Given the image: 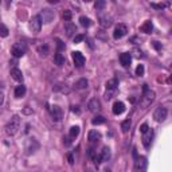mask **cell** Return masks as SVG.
Segmentation results:
<instances>
[{
  "instance_id": "d4e9b609",
  "label": "cell",
  "mask_w": 172,
  "mask_h": 172,
  "mask_svg": "<svg viewBox=\"0 0 172 172\" xmlns=\"http://www.w3.org/2000/svg\"><path fill=\"white\" fill-rule=\"evenodd\" d=\"M130 126H132V123H130V120H125V121H123V124H121V129H123L124 133H126L128 130L130 129Z\"/></svg>"
},
{
  "instance_id": "b9f144b4",
  "label": "cell",
  "mask_w": 172,
  "mask_h": 172,
  "mask_svg": "<svg viewBox=\"0 0 172 172\" xmlns=\"http://www.w3.org/2000/svg\"><path fill=\"white\" fill-rule=\"evenodd\" d=\"M63 47H65V45H63V43H62V42H60V40L58 39V49H59V50H62Z\"/></svg>"
},
{
  "instance_id": "d6986e66",
  "label": "cell",
  "mask_w": 172,
  "mask_h": 172,
  "mask_svg": "<svg viewBox=\"0 0 172 172\" xmlns=\"http://www.w3.org/2000/svg\"><path fill=\"white\" fill-rule=\"evenodd\" d=\"M87 139H89L90 143H97V141L101 139V134L97 132V130H90V132H89V136H87Z\"/></svg>"
},
{
  "instance_id": "cb8c5ba5",
  "label": "cell",
  "mask_w": 172,
  "mask_h": 172,
  "mask_svg": "<svg viewBox=\"0 0 172 172\" xmlns=\"http://www.w3.org/2000/svg\"><path fill=\"white\" fill-rule=\"evenodd\" d=\"M87 85H89V82H87V79L85 78H82V79H79L78 82L75 83V87L77 89H86Z\"/></svg>"
},
{
  "instance_id": "484cf974",
  "label": "cell",
  "mask_w": 172,
  "mask_h": 172,
  "mask_svg": "<svg viewBox=\"0 0 172 172\" xmlns=\"http://www.w3.org/2000/svg\"><path fill=\"white\" fill-rule=\"evenodd\" d=\"M55 63L58 66H63V65H65V57H63L60 53H57V55H55Z\"/></svg>"
},
{
  "instance_id": "ac0fdd59",
  "label": "cell",
  "mask_w": 172,
  "mask_h": 172,
  "mask_svg": "<svg viewBox=\"0 0 172 172\" xmlns=\"http://www.w3.org/2000/svg\"><path fill=\"white\" fill-rule=\"evenodd\" d=\"M147 168V161H145V157H140L139 160L136 161V164H134V170L137 171H144Z\"/></svg>"
},
{
  "instance_id": "5bb4252c",
  "label": "cell",
  "mask_w": 172,
  "mask_h": 172,
  "mask_svg": "<svg viewBox=\"0 0 172 172\" xmlns=\"http://www.w3.org/2000/svg\"><path fill=\"white\" fill-rule=\"evenodd\" d=\"M100 24L104 28H109V27L113 24V19L110 18V16H108V15L100 16Z\"/></svg>"
},
{
  "instance_id": "f1b7e54d",
  "label": "cell",
  "mask_w": 172,
  "mask_h": 172,
  "mask_svg": "<svg viewBox=\"0 0 172 172\" xmlns=\"http://www.w3.org/2000/svg\"><path fill=\"white\" fill-rule=\"evenodd\" d=\"M8 28H7V26L5 24H0V36H3V38H7L8 36Z\"/></svg>"
},
{
  "instance_id": "836d02e7",
  "label": "cell",
  "mask_w": 172,
  "mask_h": 172,
  "mask_svg": "<svg viewBox=\"0 0 172 172\" xmlns=\"http://www.w3.org/2000/svg\"><path fill=\"white\" fill-rule=\"evenodd\" d=\"M83 39H85V35H75V38H74V43H81Z\"/></svg>"
},
{
  "instance_id": "603a6c76",
  "label": "cell",
  "mask_w": 172,
  "mask_h": 172,
  "mask_svg": "<svg viewBox=\"0 0 172 172\" xmlns=\"http://www.w3.org/2000/svg\"><path fill=\"white\" fill-rule=\"evenodd\" d=\"M79 134V126H71L70 128V132H69V136H70V139H75L77 136Z\"/></svg>"
},
{
  "instance_id": "4fadbf2b",
  "label": "cell",
  "mask_w": 172,
  "mask_h": 172,
  "mask_svg": "<svg viewBox=\"0 0 172 172\" xmlns=\"http://www.w3.org/2000/svg\"><path fill=\"white\" fill-rule=\"evenodd\" d=\"M65 32H66L67 36H73L74 34L77 32L75 24H74V23H71V22H66V24H65Z\"/></svg>"
},
{
  "instance_id": "2e32d148",
  "label": "cell",
  "mask_w": 172,
  "mask_h": 172,
  "mask_svg": "<svg viewBox=\"0 0 172 172\" xmlns=\"http://www.w3.org/2000/svg\"><path fill=\"white\" fill-rule=\"evenodd\" d=\"M11 77L15 81H18V82H22V81H23V73H22V70H19L18 67H13V69H11Z\"/></svg>"
},
{
  "instance_id": "5b68a950",
  "label": "cell",
  "mask_w": 172,
  "mask_h": 172,
  "mask_svg": "<svg viewBox=\"0 0 172 172\" xmlns=\"http://www.w3.org/2000/svg\"><path fill=\"white\" fill-rule=\"evenodd\" d=\"M40 28H42V19H40V15L32 16V19L30 20V30H31L32 32H39Z\"/></svg>"
},
{
  "instance_id": "1f68e13d",
  "label": "cell",
  "mask_w": 172,
  "mask_h": 172,
  "mask_svg": "<svg viewBox=\"0 0 172 172\" xmlns=\"http://www.w3.org/2000/svg\"><path fill=\"white\" fill-rule=\"evenodd\" d=\"M136 75H139V77L144 75V66L143 65H139L136 67Z\"/></svg>"
},
{
  "instance_id": "74e56055",
  "label": "cell",
  "mask_w": 172,
  "mask_h": 172,
  "mask_svg": "<svg viewBox=\"0 0 172 172\" xmlns=\"http://www.w3.org/2000/svg\"><path fill=\"white\" fill-rule=\"evenodd\" d=\"M151 7H153V8H157V9H161V8H164V5L163 4H151Z\"/></svg>"
},
{
  "instance_id": "52a82bcc",
  "label": "cell",
  "mask_w": 172,
  "mask_h": 172,
  "mask_svg": "<svg viewBox=\"0 0 172 172\" xmlns=\"http://www.w3.org/2000/svg\"><path fill=\"white\" fill-rule=\"evenodd\" d=\"M126 34H128V27L125 24H119V26H116V28H114L113 38L114 39H121V38H124Z\"/></svg>"
},
{
  "instance_id": "3957f363",
  "label": "cell",
  "mask_w": 172,
  "mask_h": 172,
  "mask_svg": "<svg viewBox=\"0 0 172 172\" xmlns=\"http://www.w3.org/2000/svg\"><path fill=\"white\" fill-rule=\"evenodd\" d=\"M155 97H156V94H155L153 90H149L147 87V85L144 86V96H143V106H148L151 102L155 100Z\"/></svg>"
},
{
  "instance_id": "44dd1931",
  "label": "cell",
  "mask_w": 172,
  "mask_h": 172,
  "mask_svg": "<svg viewBox=\"0 0 172 172\" xmlns=\"http://www.w3.org/2000/svg\"><path fill=\"white\" fill-rule=\"evenodd\" d=\"M117 86H119V81L116 78L113 79H109L106 82V89H110V90H117Z\"/></svg>"
},
{
  "instance_id": "4dcf8cb0",
  "label": "cell",
  "mask_w": 172,
  "mask_h": 172,
  "mask_svg": "<svg viewBox=\"0 0 172 172\" xmlns=\"http://www.w3.org/2000/svg\"><path fill=\"white\" fill-rule=\"evenodd\" d=\"M38 51H39V54L42 57H46L47 53H49V47H47V46H40L39 49H38Z\"/></svg>"
},
{
  "instance_id": "e0dca14e",
  "label": "cell",
  "mask_w": 172,
  "mask_h": 172,
  "mask_svg": "<svg viewBox=\"0 0 172 172\" xmlns=\"http://www.w3.org/2000/svg\"><path fill=\"white\" fill-rule=\"evenodd\" d=\"M152 30H153V24H152V22H151V20H147V22L140 27V31L144 32V34H151V32H152Z\"/></svg>"
},
{
  "instance_id": "ba28073f",
  "label": "cell",
  "mask_w": 172,
  "mask_h": 172,
  "mask_svg": "<svg viewBox=\"0 0 172 172\" xmlns=\"http://www.w3.org/2000/svg\"><path fill=\"white\" fill-rule=\"evenodd\" d=\"M73 59H74V63H75L77 67H82L83 65H85V62H86L85 57H83L79 51H74L73 53Z\"/></svg>"
},
{
  "instance_id": "f546056e",
  "label": "cell",
  "mask_w": 172,
  "mask_h": 172,
  "mask_svg": "<svg viewBox=\"0 0 172 172\" xmlns=\"http://www.w3.org/2000/svg\"><path fill=\"white\" fill-rule=\"evenodd\" d=\"M104 123H105V119H104L102 116H97V117H94V119L92 120L93 125H101V124H104Z\"/></svg>"
},
{
  "instance_id": "f6af8a7d",
  "label": "cell",
  "mask_w": 172,
  "mask_h": 172,
  "mask_svg": "<svg viewBox=\"0 0 172 172\" xmlns=\"http://www.w3.org/2000/svg\"><path fill=\"white\" fill-rule=\"evenodd\" d=\"M85 2H90V0H85Z\"/></svg>"
},
{
  "instance_id": "6da1fadb",
  "label": "cell",
  "mask_w": 172,
  "mask_h": 172,
  "mask_svg": "<svg viewBox=\"0 0 172 172\" xmlns=\"http://www.w3.org/2000/svg\"><path fill=\"white\" fill-rule=\"evenodd\" d=\"M20 128V119L19 116H13L11 120L8 121V124L5 125V133L8 134V136H13V134L18 133Z\"/></svg>"
},
{
  "instance_id": "8992f818",
  "label": "cell",
  "mask_w": 172,
  "mask_h": 172,
  "mask_svg": "<svg viewBox=\"0 0 172 172\" xmlns=\"http://www.w3.org/2000/svg\"><path fill=\"white\" fill-rule=\"evenodd\" d=\"M167 116H168V110L166 109V108H163V106L157 108V109L155 110V113H153V119L156 120L157 123H163V121H166Z\"/></svg>"
},
{
  "instance_id": "ee69618b",
  "label": "cell",
  "mask_w": 172,
  "mask_h": 172,
  "mask_svg": "<svg viewBox=\"0 0 172 172\" xmlns=\"http://www.w3.org/2000/svg\"><path fill=\"white\" fill-rule=\"evenodd\" d=\"M24 113H26V114H30V113H32V112H31L30 109H24Z\"/></svg>"
},
{
  "instance_id": "60d3db41",
  "label": "cell",
  "mask_w": 172,
  "mask_h": 172,
  "mask_svg": "<svg viewBox=\"0 0 172 172\" xmlns=\"http://www.w3.org/2000/svg\"><path fill=\"white\" fill-rule=\"evenodd\" d=\"M69 163L71 164V166L74 164V157H73V155H69Z\"/></svg>"
},
{
  "instance_id": "7c38bea8",
  "label": "cell",
  "mask_w": 172,
  "mask_h": 172,
  "mask_svg": "<svg viewBox=\"0 0 172 172\" xmlns=\"http://www.w3.org/2000/svg\"><path fill=\"white\" fill-rule=\"evenodd\" d=\"M124 112H125V105H124V102H121V101L114 102V105H113V113L116 114V116H120V114H123Z\"/></svg>"
},
{
  "instance_id": "7402d4cb",
  "label": "cell",
  "mask_w": 172,
  "mask_h": 172,
  "mask_svg": "<svg viewBox=\"0 0 172 172\" xmlns=\"http://www.w3.org/2000/svg\"><path fill=\"white\" fill-rule=\"evenodd\" d=\"M100 156H101V160H102V161H108L110 159V149L108 147H105L102 149V152H101Z\"/></svg>"
},
{
  "instance_id": "e575fe53",
  "label": "cell",
  "mask_w": 172,
  "mask_h": 172,
  "mask_svg": "<svg viewBox=\"0 0 172 172\" xmlns=\"http://www.w3.org/2000/svg\"><path fill=\"white\" fill-rule=\"evenodd\" d=\"M148 129H149V126H148L147 124H143V125L140 126V132H141V134H143V133H145Z\"/></svg>"
},
{
  "instance_id": "8d00e7d4",
  "label": "cell",
  "mask_w": 172,
  "mask_h": 172,
  "mask_svg": "<svg viewBox=\"0 0 172 172\" xmlns=\"http://www.w3.org/2000/svg\"><path fill=\"white\" fill-rule=\"evenodd\" d=\"M152 45H153V47H155L156 50H161V45H160L159 42H153Z\"/></svg>"
},
{
  "instance_id": "ffe728a7",
  "label": "cell",
  "mask_w": 172,
  "mask_h": 172,
  "mask_svg": "<svg viewBox=\"0 0 172 172\" xmlns=\"http://www.w3.org/2000/svg\"><path fill=\"white\" fill-rule=\"evenodd\" d=\"M24 94H26V86H23V85L16 86V89H15V97L16 98H22Z\"/></svg>"
},
{
  "instance_id": "8fae6325",
  "label": "cell",
  "mask_w": 172,
  "mask_h": 172,
  "mask_svg": "<svg viewBox=\"0 0 172 172\" xmlns=\"http://www.w3.org/2000/svg\"><path fill=\"white\" fill-rule=\"evenodd\" d=\"M152 137H153V132L151 129H148L145 133H143V144L145 148H149L151 143H152Z\"/></svg>"
},
{
  "instance_id": "9a60e30c",
  "label": "cell",
  "mask_w": 172,
  "mask_h": 172,
  "mask_svg": "<svg viewBox=\"0 0 172 172\" xmlns=\"http://www.w3.org/2000/svg\"><path fill=\"white\" fill-rule=\"evenodd\" d=\"M120 60H121V65L128 67L130 65V62H132V57H130L129 53H124V54H121L120 55Z\"/></svg>"
},
{
  "instance_id": "7a4b0ae2",
  "label": "cell",
  "mask_w": 172,
  "mask_h": 172,
  "mask_svg": "<svg viewBox=\"0 0 172 172\" xmlns=\"http://www.w3.org/2000/svg\"><path fill=\"white\" fill-rule=\"evenodd\" d=\"M27 51V46L24 43H15L11 49V54L15 58H22Z\"/></svg>"
},
{
  "instance_id": "f35d334b",
  "label": "cell",
  "mask_w": 172,
  "mask_h": 172,
  "mask_svg": "<svg viewBox=\"0 0 172 172\" xmlns=\"http://www.w3.org/2000/svg\"><path fill=\"white\" fill-rule=\"evenodd\" d=\"M3 102H4V94L0 92V106L3 105Z\"/></svg>"
},
{
  "instance_id": "ab89813d",
  "label": "cell",
  "mask_w": 172,
  "mask_h": 172,
  "mask_svg": "<svg viewBox=\"0 0 172 172\" xmlns=\"http://www.w3.org/2000/svg\"><path fill=\"white\" fill-rule=\"evenodd\" d=\"M71 110H73V113H77V114H79V109L77 106H73L71 108Z\"/></svg>"
},
{
  "instance_id": "7bdbcfd3",
  "label": "cell",
  "mask_w": 172,
  "mask_h": 172,
  "mask_svg": "<svg viewBox=\"0 0 172 172\" xmlns=\"http://www.w3.org/2000/svg\"><path fill=\"white\" fill-rule=\"evenodd\" d=\"M51 4H55V3H59V0H49Z\"/></svg>"
},
{
  "instance_id": "d590c367",
  "label": "cell",
  "mask_w": 172,
  "mask_h": 172,
  "mask_svg": "<svg viewBox=\"0 0 172 172\" xmlns=\"http://www.w3.org/2000/svg\"><path fill=\"white\" fill-rule=\"evenodd\" d=\"M34 144H35V147H39L36 141H34ZM31 152H35V151H34V148H32V140L30 141V148H28V153H31Z\"/></svg>"
},
{
  "instance_id": "83f0119b",
  "label": "cell",
  "mask_w": 172,
  "mask_h": 172,
  "mask_svg": "<svg viewBox=\"0 0 172 172\" xmlns=\"http://www.w3.org/2000/svg\"><path fill=\"white\" fill-rule=\"evenodd\" d=\"M94 7H96L97 11H101V9H104L106 7V2H105V0H97L96 4H94Z\"/></svg>"
},
{
  "instance_id": "d6a6232c",
  "label": "cell",
  "mask_w": 172,
  "mask_h": 172,
  "mask_svg": "<svg viewBox=\"0 0 172 172\" xmlns=\"http://www.w3.org/2000/svg\"><path fill=\"white\" fill-rule=\"evenodd\" d=\"M63 19H65L66 22H70V19H71V12H70V11H65V12H63Z\"/></svg>"
},
{
  "instance_id": "30bf717a",
  "label": "cell",
  "mask_w": 172,
  "mask_h": 172,
  "mask_svg": "<svg viewBox=\"0 0 172 172\" xmlns=\"http://www.w3.org/2000/svg\"><path fill=\"white\" fill-rule=\"evenodd\" d=\"M87 108H89V110L92 113H97L98 110L101 109V102L97 98H93L89 101V104H87Z\"/></svg>"
},
{
  "instance_id": "9c48e42d",
  "label": "cell",
  "mask_w": 172,
  "mask_h": 172,
  "mask_svg": "<svg viewBox=\"0 0 172 172\" xmlns=\"http://www.w3.org/2000/svg\"><path fill=\"white\" fill-rule=\"evenodd\" d=\"M50 113H51V119L54 121H60V119H62V110H60L59 106L54 105L50 108Z\"/></svg>"
},
{
  "instance_id": "277c9868",
  "label": "cell",
  "mask_w": 172,
  "mask_h": 172,
  "mask_svg": "<svg viewBox=\"0 0 172 172\" xmlns=\"http://www.w3.org/2000/svg\"><path fill=\"white\" fill-rule=\"evenodd\" d=\"M40 19H42V23H47V24H49V23L54 22V19H55V12L49 9V8L43 9V11L40 12Z\"/></svg>"
},
{
  "instance_id": "4316f807",
  "label": "cell",
  "mask_w": 172,
  "mask_h": 172,
  "mask_svg": "<svg viewBox=\"0 0 172 172\" xmlns=\"http://www.w3.org/2000/svg\"><path fill=\"white\" fill-rule=\"evenodd\" d=\"M79 22H81V26L82 27H90L92 26V20H90L89 18H86V16H81Z\"/></svg>"
}]
</instances>
